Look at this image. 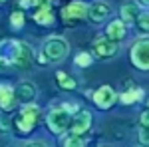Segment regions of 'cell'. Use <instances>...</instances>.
Here are the masks:
<instances>
[{"mask_svg": "<svg viewBox=\"0 0 149 147\" xmlns=\"http://www.w3.org/2000/svg\"><path fill=\"white\" fill-rule=\"evenodd\" d=\"M90 127H92V113L88 111V109H80L78 113L72 115V123H70L72 135L80 137V135H84V133H88Z\"/></svg>", "mask_w": 149, "mask_h": 147, "instance_id": "obj_7", "label": "cell"}, {"mask_svg": "<svg viewBox=\"0 0 149 147\" xmlns=\"http://www.w3.org/2000/svg\"><path fill=\"white\" fill-rule=\"evenodd\" d=\"M56 79H58V84H60V88H62V90H66V91L76 88V79L72 78V76H68L66 72H58Z\"/></svg>", "mask_w": 149, "mask_h": 147, "instance_id": "obj_17", "label": "cell"}, {"mask_svg": "<svg viewBox=\"0 0 149 147\" xmlns=\"http://www.w3.org/2000/svg\"><path fill=\"white\" fill-rule=\"evenodd\" d=\"M141 2V6H143V10H147V6H149V0H139Z\"/></svg>", "mask_w": 149, "mask_h": 147, "instance_id": "obj_29", "label": "cell"}, {"mask_svg": "<svg viewBox=\"0 0 149 147\" xmlns=\"http://www.w3.org/2000/svg\"><path fill=\"white\" fill-rule=\"evenodd\" d=\"M135 24H137L139 28L143 30V32H147L149 30V18H147V10H141L137 16V20H135Z\"/></svg>", "mask_w": 149, "mask_h": 147, "instance_id": "obj_22", "label": "cell"}, {"mask_svg": "<svg viewBox=\"0 0 149 147\" xmlns=\"http://www.w3.org/2000/svg\"><path fill=\"white\" fill-rule=\"evenodd\" d=\"M86 18H88V4L81 0H72L70 4L62 8V20L70 26L78 20H86Z\"/></svg>", "mask_w": 149, "mask_h": 147, "instance_id": "obj_5", "label": "cell"}, {"mask_svg": "<svg viewBox=\"0 0 149 147\" xmlns=\"http://www.w3.org/2000/svg\"><path fill=\"white\" fill-rule=\"evenodd\" d=\"M129 58H131V64L141 72H147L149 70V42L147 36H141L137 38V42L131 46L129 50Z\"/></svg>", "mask_w": 149, "mask_h": 147, "instance_id": "obj_4", "label": "cell"}, {"mask_svg": "<svg viewBox=\"0 0 149 147\" xmlns=\"http://www.w3.org/2000/svg\"><path fill=\"white\" fill-rule=\"evenodd\" d=\"M68 52H70V44L64 36H50L44 42V46H42V54L48 60V64L66 60Z\"/></svg>", "mask_w": 149, "mask_h": 147, "instance_id": "obj_2", "label": "cell"}, {"mask_svg": "<svg viewBox=\"0 0 149 147\" xmlns=\"http://www.w3.org/2000/svg\"><path fill=\"white\" fill-rule=\"evenodd\" d=\"M18 6L20 8H36V6H40V0H18Z\"/></svg>", "mask_w": 149, "mask_h": 147, "instance_id": "obj_24", "label": "cell"}, {"mask_svg": "<svg viewBox=\"0 0 149 147\" xmlns=\"http://www.w3.org/2000/svg\"><path fill=\"white\" fill-rule=\"evenodd\" d=\"M20 115H22V117H26V119L34 125V127H38V125H40V121H42V109H40L36 103H26V105H22Z\"/></svg>", "mask_w": 149, "mask_h": 147, "instance_id": "obj_14", "label": "cell"}, {"mask_svg": "<svg viewBox=\"0 0 149 147\" xmlns=\"http://www.w3.org/2000/svg\"><path fill=\"white\" fill-rule=\"evenodd\" d=\"M24 147H48L46 141H28Z\"/></svg>", "mask_w": 149, "mask_h": 147, "instance_id": "obj_26", "label": "cell"}, {"mask_svg": "<svg viewBox=\"0 0 149 147\" xmlns=\"http://www.w3.org/2000/svg\"><path fill=\"white\" fill-rule=\"evenodd\" d=\"M6 2H8V0H0V6H2V4H6Z\"/></svg>", "mask_w": 149, "mask_h": 147, "instance_id": "obj_30", "label": "cell"}, {"mask_svg": "<svg viewBox=\"0 0 149 147\" xmlns=\"http://www.w3.org/2000/svg\"><path fill=\"white\" fill-rule=\"evenodd\" d=\"M119 98V103L121 105H133V103H137L139 100H143V90L141 88H127L123 93H119L117 95Z\"/></svg>", "mask_w": 149, "mask_h": 147, "instance_id": "obj_16", "label": "cell"}, {"mask_svg": "<svg viewBox=\"0 0 149 147\" xmlns=\"http://www.w3.org/2000/svg\"><path fill=\"white\" fill-rule=\"evenodd\" d=\"M2 66H4V64H2V62H0V68H2Z\"/></svg>", "mask_w": 149, "mask_h": 147, "instance_id": "obj_31", "label": "cell"}, {"mask_svg": "<svg viewBox=\"0 0 149 147\" xmlns=\"http://www.w3.org/2000/svg\"><path fill=\"white\" fill-rule=\"evenodd\" d=\"M46 123L48 129L56 135H64L66 131H70V123H72V113H68L62 105L58 107H52L50 113L46 117Z\"/></svg>", "mask_w": 149, "mask_h": 147, "instance_id": "obj_3", "label": "cell"}, {"mask_svg": "<svg viewBox=\"0 0 149 147\" xmlns=\"http://www.w3.org/2000/svg\"><path fill=\"white\" fill-rule=\"evenodd\" d=\"M92 62H93V56L90 52H78L76 58H74V64L78 68H88V66H92Z\"/></svg>", "mask_w": 149, "mask_h": 147, "instance_id": "obj_19", "label": "cell"}, {"mask_svg": "<svg viewBox=\"0 0 149 147\" xmlns=\"http://www.w3.org/2000/svg\"><path fill=\"white\" fill-rule=\"evenodd\" d=\"M139 6L135 4V2H125L121 8H119V20L125 24H133L135 20H137V16H139Z\"/></svg>", "mask_w": 149, "mask_h": 147, "instance_id": "obj_13", "label": "cell"}, {"mask_svg": "<svg viewBox=\"0 0 149 147\" xmlns=\"http://www.w3.org/2000/svg\"><path fill=\"white\" fill-rule=\"evenodd\" d=\"M127 34V26L119 18L117 20H113V22L107 24V28H105V38L109 40V42H113V44H119L123 38H125Z\"/></svg>", "mask_w": 149, "mask_h": 147, "instance_id": "obj_11", "label": "cell"}, {"mask_svg": "<svg viewBox=\"0 0 149 147\" xmlns=\"http://www.w3.org/2000/svg\"><path fill=\"white\" fill-rule=\"evenodd\" d=\"M12 129V121L6 115H0V133H8Z\"/></svg>", "mask_w": 149, "mask_h": 147, "instance_id": "obj_23", "label": "cell"}, {"mask_svg": "<svg viewBox=\"0 0 149 147\" xmlns=\"http://www.w3.org/2000/svg\"><path fill=\"white\" fill-rule=\"evenodd\" d=\"M92 100H93V103H95V107H100V109H109V107H113V103L117 102V93L113 91L111 86H100V88L92 93Z\"/></svg>", "mask_w": 149, "mask_h": 147, "instance_id": "obj_6", "label": "cell"}, {"mask_svg": "<svg viewBox=\"0 0 149 147\" xmlns=\"http://www.w3.org/2000/svg\"><path fill=\"white\" fill-rule=\"evenodd\" d=\"M16 107H18V102L12 93V88L0 84V111L8 113V111H14Z\"/></svg>", "mask_w": 149, "mask_h": 147, "instance_id": "obj_12", "label": "cell"}, {"mask_svg": "<svg viewBox=\"0 0 149 147\" xmlns=\"http://www.w3.org/2000/svg\"><path fill=\"white\" fill-rule=\"evenodd\" d=\"M34 22H38L40 26H52L56 22V16H54V12L50 10L48 4H42L40 10L34 12Z\"/></svg>", "mask_w": 149, "mask_h": 147, "instance_id": "obj_15", "label": "cell"}, {"mask_svg": "<svg viewBox=\"0 0 149 147\" xmlns=\"http://www.w3.org/2000/svg\"><path fill=\"white\" fill-rule=\"evenodd\" d=\"M149 125V113H147V109L141 113V127H147Z\"/></svg>", "mask_w": 149, "mask_h": 147, "instance_id": "obj_27", "label": "cell"}, {"mask_svg": "<svg viewBox=\"0 0 149 147\" xmlns=\"http://www.w3.org/2000/svg\"><path fill=\"white\" fill-rule=\"evenodd\" d=\"M36 62L42 64V66H46V64H48V60L44 58V54H36Z\"/></svg>", "mask_w": 149, "mask_h": 147, "instance_id": "obj_28", "label": "cell"}, {"mask_svg": "<svg viewBox=\"0 0 149 147\" xmlns=\"http://www.w3.org/2000/svg\"><path fill=\"white\" fill-rule=\"evenodd\" d=\"M32 58H34V50L26 42H20V40H2L0 42V62L6 66L26 70L30 68Z\"/></svg>", "mask_w": 149, "mask_h": 147, "instance_id": "obj_1", "label": "cell"}, {"mask_svg": "<svg viewBox=\"0 0 149 147\" xmlns=\"http://www.w3.org/2000/svg\"><path fill=\"white\" fill-rule=\"evenodd\" d=\"M115 52H117V44L109 42L105 36H97V38L93 40L92 54L95 58H100V60H109V58L115 56Z\"/></svg>", "mask_w": 149, "mask_h": 147, "instance_id": "obj_8", "label": "cell"}, {"mask_svg": "<svg viewBox=\"0 0 149 147\" xmlns=\"http://www.w3.org/2000/svg\"><path fill=\"white\" fill-rule=\"evenodd\" d=\"M24 22H26V16H24V12H20V10H14L10 14V24H12V28L14 30H20L24 26Z\"/></svg>", "mask_w": 149, "mask_h": 147, "instance_id": "obj_20", "label": "cell"}, {"mask_svg": "<svg viewBox=\"0 0 149 147\" xmlns=\"http://www.w3.org/2000/svg\"><path fill=\"white\" fill-rule=\"evenodd\" d=\"M139 143H141V147H147V145H149L147 127H141V129H139Z\"/></svg>", "mask_w": 149, "mask_h": 147, "instance_id": "obj_25", "label": "cell"}, {"mask_svg": "<svg viewBox=\"0 0 149 147\" xmlns=\"http://www.w3.org/2000/svg\"><path fill=\"white\" fill-rule=\"evenodd\" d=\"M62 147H86V143H84V139L78 135H70L64 139V143H62Z\"/></svg>", "mask_w": 149, "mask_h": 147, "instance_id": "obj_21", "label": "cell"}, {"mask_svg": "<svg viewBox=\"0 0 149 147\" xmlns=\"http://www.w3.org/2000/svg\"><path fill=\"white\" fill-rule=\"evenodd\" d=\"M111 12H113V8L109 6V2H103V0H93L88 6V16L93 22H103L105 18L111 16Z\"/></svg>", "mask_w": 149, "mask_h": 147, "instance_id": "obj_10", "label": "cell"}, {"mask_svg": "<svg viewBox=\"0 0 149 147\" xmlns=\"http://www.w3.org/2000/svg\"><path fill=\"white\" fill-rule=\"evenodd\" d=\"M14 93V98H16V102L18 103H32L36 100V95H38V90H36V86L32 82H20V84H16V88L12 90Z\"/></svg>", "mask_w": 149, "mask_h": 147, "instance_id": "obj_9", "label": "cell"}, {"mask_svg": "<svg viewBox=\"0 0 149 147\" xmlns=\"http://www.w3.org/2000/svg\"><path fill=\"white\" fill-rule=\"evenodd\" d=\"M12 121H14V125H16V129H18L20 133H30V131L34 129V125L30 123V121H28L26 117H22L20 113H18V115H16V117H14Z\"/></svg>", "mask_w": 149, "mask_h": 147, "instance_id": "obj_18", "label": "cell"}]
</instances>
